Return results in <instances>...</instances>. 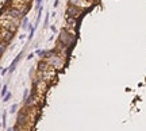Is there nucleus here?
<instances>
[{"label":"nucleus","instance_id":"9","mask_svg":"<svg viewBox=\"0 0 146 131\" xmlns=\"http://www.w3.org/2000/svg\"><path fill=\"white\" fill-rule=\"evenodd\" d=\"M22 27L23 28H28V19L24 16V19H23V23H22Z\"/></svg>","mask_w":146,"mask_h":131},{"label":"nucleus","instance_id":"17","mask_svg":"<svg viewBox=\"0 0 146 131\" xmlns=\"http://www.w3.org/2000/svg\"><path fill=\"white\" fill-rule=\"evenodd\" d=\"M58 4H60V0H56V1H54V7H58Z\"/></svg>","mask_w":146,"mask_h":131},{"label":"nucleus","instance_id":"15","mask_svg":"<svg viewBox=\"0 0 146 131\" xmlns=\"http://www.w3.org/2000/svg\"><path fill=\"white\" fill-rule=\"evenodd\" d=\"M47 24H49V14L46 15V18H45V27H46Z\"/></svg>","mask_w":146,"mask_h":131},{"label":"nucleus","instance_id":"1","mask_svg":"<svg viewBox=\"0 0 146 131\" xmlns=\"http://www.w3.org/2000/svg\"><path fill=\"white\" fill-rule=\"evenodd\" d=\"M66 14L68 15L66 16H70V18H74L76 19L77 16L81 14V8H77V7H74V5H68V10H66Z\"/></svg>","mask_w":146,"mask_h":131},{"label":"nucleus","instance_id":"7","mask_svg":"<svg viewBox=\"0 0 146 131\" xmlns=\"http://www.w3.org/2000/svg\"><path fill=\"white\" fill-rule=\"evenodd\" d=\"M5 49H7V43L5 42H0V56L5 52Z\"/></svg>","mask_w":146,"mask_h":131},{"label":"nucleus","instance_id":"5","mask_svg":"<svg viewBox=\"0 0 146 131\" xmlns=\"http://www.w3.org/2000/svg\"><path fill=\"white\" fill-rule=\"evenodd\" d=\"M50 68V65H49V62L47 61H39V64H38V69L41 70V72H46V70Z\"/></svg>","mask_w":146,"mask_h":131},{"label":"nucleus","instance_id":"2","mask_svg":"<svg viewBox=\"0 0 146 131\" xmlns=\"http://www.w3.org/2000/svg\"><path fill=\"white\" fill-rule=\"evenodd\" d=\"M26 122H27V112H26L24 110H22L21 112L18 113V119H16V126L18 127H22L26 124Z\"/></svg>","mask_w":146,"mask_h":131},{"label":"nucleus","instance_id":"13","mask_svg":"<svg viewBox=\"0 0 146 131\" xmlns=\"http://www.w3.org/2000/svg\"><path fill=\"white\" fill-rule=\"evenodd\" d=\"M27 97H28V89H24V93H23V100L26 101V100H27Z\"/></svg>","mask_w":146,"mask_h":131},{"label":"nucleus","instance_id":"18","mask_svg":"<svg viewBox=\"0 0 146 131\" xmlns=\"http://www.w3.org/2000/svg\"><path fill=\"white\" fill-rule=\"evenodd\" d=\"M34 57V53H31V54H28V57H27V59H31Z\"/></svg>","mask_w":146,"mask_h":131},{"label":"nucleus","instance_id":"20","mask_svg":"<svg viewBox=\"0 0 146 131\" xmlns=\"http://www.w3.org/2000/svg\"><path fill=\"white\" fill-rule=\"evenodd\" d=\"M7 131H12V129H7Z\"/></svg>","mask_w":146,"mask_h":131},{"label":"nucleus","instance_id":"4","mask_svg":"<svg viewBox=\"0 0 146 131\" xmlns=\"http://www.w3.org/2000/svg\"><path fill=\"white\" fill-rule=\"evenodd\" d=\"M21 57H22V53H19L18 57H16V58L12 61V64L10 65V68H8V72H14V70L16 69V65H18V62L21 61Z\"/></svg>","mask_w":146,"mask_h":131},{"label":"nucleus","instance_id":"8","mask_svg":"<svg viewBox=\"0 0 146 131\" xmlns=\"http://www.w3.org/2000/svg\"><path fill=\"white\" fill-rule=\"evenodd\" d=\"M16 110H18V104H12V105H11V108H10V112L11 113H15Z\"/></svg>","mask_w":146,"mask_h":131},{"label":"nucleus","instance_id":"19","mask_svg":"<svg viewBox=\"0 0 146 131\" xmlns=\"http://www.w3.org/2000/svg\"><path fill=\"white\" fill-rule=\"evenodd\" d=\"M50 28H51V31H53V33H56V31H57V28H56V27H54V26H51Z\"/></svg>","mask_w":146,"mask_h":131},{"label":"nucleus","instance_id":"6","mask_svg":"<svg viewBox=\"0 0 146 131\" xmlns=\"http://www.w3.org/2000/svg\"><path fill=\"white\" fill-rule=\"evenodd\" d=\"M66 23H68V26L73 27L74 24H76V19H74V18H70V16H66Z\"/></svg>","mask_w":146,"mask_h":131},{"label":"nucleus","instance_id":"10","mask_svg":"<svg viewBox=\"0 0 146 131\" xmlns=\"http://www.w3.org/2000/svg\"><path fill=\"white\" fill-rule=\"evenodd\" d=\"M10 99H11V92H7V95L3 97V101H8Z\"/></svg>","mask_w":146,"mask_h":131},{"label":"nucleus","instance_id":"14","mask_svg":"<svg viewBox=\"0 0 146 131\" xmlns=\"http://www.w3.org/2000/svg\"><path fill=\"white\" fill-rule=\"evenodd\" d=\"M35 3H37V8L42 7V0H35Z\"/></svg>","mask_w":146,"mask_h":131},{"label":"nucleus","instance_id":"3","mask_svg":"<svg viewBox=\"0 0 146 131\" xmlns=\"http://www.w3.org/2000/svg\"><path fill=\"white\" fill-rule=\"evenodd\" d=\"M69 4L74 5L77 8H83V7H87L88 3H87V0H69Z\"/></svg>","mask_w":146,"mask_h":131},{"label":"nucleus","instance_id":"12","mask_svg":"<svg viewBox=\"0 0 146 131\" xmlns=\"http://www.w3.org/2000/svg\"><path fill=\"white\" fill-rule=\"evenodd\" d=\"M5 115H7V113H5V112H3V123H1L3 129H5Z\"/></svg>","mask_w":146,"mask_h":131},{"label":"nucleus","instance_id":"11","mask_svg":"<svg viewBox=\"0 0 146 131\" xmlns=\"http://www.w3.org/2000/svg\"><path fill=\"white\" fill-rule=\"evenodd\" d=\"M7 89H8L7 85H4V87H3V89H1V96H3V97H4L5 95H7Z\"/></svg>","mask_w":146,"mask_h":131},{"label":"nucleus","instance_id":"16","mask_svg":"<svg viewBox=\"0 0 146 131\" xmlns=\"http://www.w3.org/2000/svg\"><path fill=\"white\" fill-rule=\"evenodd\" d=\"M8 72V69H7V68H5V69H1V72H0V73H1V75H5V73H7Z\"/></svg>","mask_w":146,"mask_h":131}]
</instances>
